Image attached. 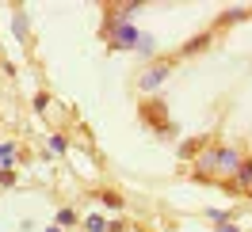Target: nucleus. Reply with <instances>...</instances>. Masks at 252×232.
Returning a JSON list of instances; mask_svg holds the SVG:
<instances>
[{
  "mask_svg": "<svg viewBox=\"0 0 252 232\" xmlns=\"http://www.w3.org/2000/svg\"><path fill=\"white\" fill-rule=\"evenodd\" d=\"M164 77H168V65H157V69H149V73L142 77V88H145V92H153Z\"/></svg>",
  "mask_w": 252,
  "mask_h": 232,
  "instance_id": "obj_3",
  "label": "nucleus"
},
{
  "mask_svg": "<svg viewBox=\"0 0 252 232\" xmlns=\"http://www.w3.org/2000/svg\"><path fill=\"white\" fill-rule=\"evenodd\" d=\"M241 168V156L233 149H218V171H237Z\"/></svg>",
  "mask_w": 252,
  "mask_h": 232,
  "instance_id": "obj_2",
  "label": "nucleus"
},
{
  "mask_svg": "<svg viewBox=\"0 0 252 232\" xmlns=\"http://www.w3.org/2000/svg\"><path fill=\"white\" fill-rule=\"evenodd\" d=\"M73 221H77V217H73V209H62V213H58V225H73Z\"/></svg>",
  "mask_w": 252,
  "mask_h": 232,
  "instance_id": "obj_6",
  "label": "nucleus"
},
{
  "mask_svg": "<svg viewBox=\"0 0 252 232\" xmlns=\"http://www.w3.org/2000/svg\"><path fill=\"white\" fill-rule=\"evenodd\" d=\"M237 183H241V186L252 183V164H241V168H237Z\"/></svg>",
  "mask_w": 252,
  "mask_h": 232,
  "instance_id": "obj_4",
  "label": "nucleus"
},
{
  "mask_svg": "<svg viewBox=\"0 0 252 232\" xmlns=\"http://www.w3.org/2000/svg\"><path fill=\"white\" fill-rule=\"evenodd\" d=\"M221 232H241V229H237V225H221Z\"/></svg>",
  "mask_w": 252,
  "mask_h": 232,
  "instance_id": "obj_8",
  "label": "nucleus"
},
{
  "mask_svg": "<svg viewBox=\"0 0 252 232\" xmlns=\"http://www.w3.org/2000/svg\"><path fill=\"white\" fill-rule=\"evenodd\" d=\"M12 153H16L12 145H0V160H4V164H12Z\"/></svg>",
  "mask_w": 252,
  "mask_h": 232,
  "instance_id": "obj_7",
  "label": "nucleus"
},
{
  "mask_svg": "<svg viewBox=\"0 0 252 232\" xmlns=\"http://www.w3.org/2000/svg\"><path fill=\"white\" fill-rule=\"evenodd\" d=\"M138 38H142V34L134 31V27L126 23V19L111 27V46H115V50H130V46H138Z\"/></svg>",
  "mask_w": 252,
  "mask_h": 232,
  "instance_id": "obj_1",
  "label": "nucleus"
},
{
  "mask_svg": "<svg viewBox=\"0 0 252 232\" xmlns=\"http://www.w3.org/2000/svg\"><path fill=\"white\" fill-rule=\"evenodd\" d=\"M84 229H88V232H103L107 225H103V217H88V221H84Z\"/></svg>",
  "mask_w": 252,
  "mask_h": 232,
  "instance_id": "obj_5",
  "label": "nucleus"
}]
</instances>
